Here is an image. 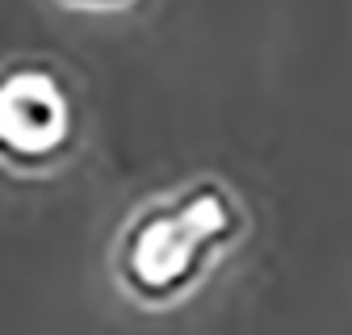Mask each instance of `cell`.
I'll return each mask as SVG.
<instances>
[{"instance_id": "1", "label": "cell", "mask_w": 352, "mask_h": 335, "mask_svg": "<svg viewBox=\"0 0 352 335\" xmlns=\"http://www.w3.org/2000/svg\"><path fill=\"white\" fill-rule=\"evenodd\" d=\"M248 227L243 197L218 176H197L130 209L109 243V281L130 306L172 310L210 281Z\"/></svg>"}, {"instance_id": "3", "label": "cell", "mask_w": 352, "mask_h": 335, "mask_svg": "<svg viewBox=\"0 0 352 335\" xmlns=\"http://www.w3.org/2000/svg\"><path fill=\"white\" fill-rule=\"evenodd\" d=\"M67 9H88V13H113V9H130L135 0H59Z\"/></svg>"}, {"instance_id": "2", "label": "cell", "mask_w": 352, "mask_h": 335, "mask_svg": "<svg viewBox=\"0 0 352 335\" xmlns=\"http://www.w3.org/2000/svg\"><path fill=\"white\" fill-rule=\"evenodd\" d=\"M84 109L67 76L47 59L0 63V168L13 176H51L72 159Z\"/></svg>"}]
</instances>
